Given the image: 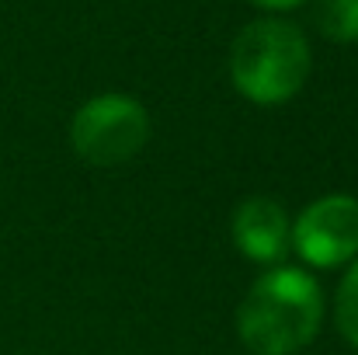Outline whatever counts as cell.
Returning a JSON list of instances; mask_svg holds the SVG:
<instances>
[{
	"instance_id": "obj_6",
	"label": "cell",
	"mask_w": 358,
	"mask_h": 355,
	"mask_svg": "<svg viewBox=\"0 0 358 355\" xmlns=\"http://www.w3.org/2000/svg\"><path fill=\"white\" fill-rule=\"evenodd\" d=\"M317 28L338 46L358 42V0H320Z\"/></svg>"
},
{
	"instance_id": "obj_2",
	"label": "cell",
	"mask_w": 358,
	"mask_h": 355,
	"mask_svg": "<svg viewBox=\"0 0 358 355\" xmlns=\"http://www.w3.org/2000/svg\"><path fill=\"white\" fill-rule=\"evenodd\" d=\"M310 42L282 18H257L240 28L230 49V81L254 105H285L310 77Z\"/></svg>"
},
{
	"instance_id": "obj_5",
	"label": "cell",
	"mask_w": 358,
	"mask_h": 355,
	"mask_svg": "<svg viewBox=\"0 0 358 355\" xmlns=\"http://www.w3.org/2000/svg\"><path fill=\"white\" fill-rule=\"evenodd\" d=\"M289 213L275 199H247L234 213V244L257 265L282 261L289 251Z\"/></svg>"
},
{
	"instance_id": "obj_7",
	"label": "cell",
	"mask_w": 358,
	"mask_h": 355,
	"mask_svg": "<svg viewBox=\"0 0 358 355\" xmlns=\"http://www.w3.org/2000/svg\"><path fill=\"white\" fill-rule=\"evenodd\" d=\"M334 321L345 342H352L358 349V261H352V268L345 272L338 296H334Z\"/></svg>"
},
{
	"instance_id": "obj_4",
	"label": "cell",
	"mask_w": 358,
	"mask_h": 355,
	"mask_svg": "<svg viewBox=\"0 0 358 355\" xmlns=\"http://www.w3.org/2000/svg\"><path fill=\"white\" fill-rule=\"evenodd\" d=\"M289 247L313 268H341L358 258V199L324 195L306 206L292 227Z\"/></svg>"
},
{
	"instance_id": "obj_1",
	"label": "cell",
	"mask_w": 358,
	"mask_h": 355,
	"mask_svg": "<svg viewBox=\"0 0 358 355\" xmlns=\"http://www.w3.org/2000/svg\"><path fill=\"white\" fill-rule=\"evenodd\" d=\"M324 321L320 282L303 268H271L243 296L237 310L240 342L254 355H296Z\"/></svg>"
},
{
	"instance_id": "obj_8",
	"label": "cell",
	"mask_w": 358,
	"mask_h": 355,
	"mask_svg": "<svg viewBox=\"0 0 358 355\" xmlns=\"http://www.w3.org/2000/svg\"><path fill=\"white\" fill-rule=\"evenodd\" d=\"M250 4H257V7H264V11H289V7H299V4H306V0H250Z\"/></svg>"
},
{
	"instance_id": "obj_3",
	"label": "cell",
	"mask_w": 358,
	"mask_h": 355,
	"mask_svg": "<svg viewBox=\"0 0 358 355\" xmlns=\"http://www.w3.org/2000/svg\"><path fill=\"white\" fill-rule=\"evenodd\" d=\"M150 139V116L129 95H98L70 122L73 150L94 167L132 160Z\"/></svg>"
}]
</instances>
